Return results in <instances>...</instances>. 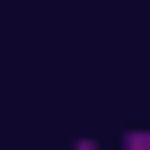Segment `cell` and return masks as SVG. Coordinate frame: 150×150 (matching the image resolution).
<instances>
[{
    "instance_id": "6da1fadb",
    "label": "cell",
    "mask_w": 150,
    "mask_h": 150,
    "mask_svg": "<svg viewBox=\"0 0 150 150\" xmlns=\"http://www.w3.org/2000/svg\"><path fill=\"white\" fill-rule=\"evenodd\" d=\"M106 150H150V124H132L124 141H106Z\"/></svg>"
},
{
    "instance_id": "7a4b0ae2",
    "label": "cell",
    "mask_w": 150,
    "mask_h": 150,
    "mask_svg": "<svg viewBox=\"0 0 150 150\" xmlns=\"http://www.w3.org/2000/svg\"><path fill=\"white\" fill-rule=\"evenodd\" d=\"M71 150H106V141H97V132H80V141H71Z\"/></svg>"
}]
</instances>
